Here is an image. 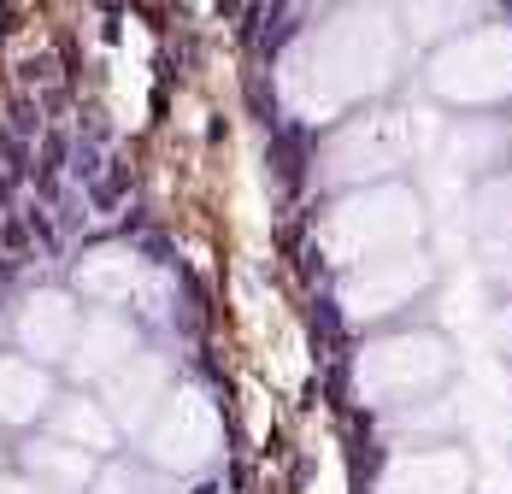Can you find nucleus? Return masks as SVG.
I'll use <instances>...</instances> for the list:
<instances>
[{
    "label": "nucleus",
    "mask_w": 512,
    "mask_h": 494,
    "mask_svg": "<svg viewBox=\"0 0 512 494\" xmlns=\"http://www.w3.org/2000/svg\"><path fill=\"white\" fill-rule=\"evenodd\" d=\"M24 465H30V471L42 477V489H53V494H59V483H65V489H83V483L95 477V471H89V453L71 447V442H59V453H53V442H36L24 453Z\"/></svg>",
    "instance_id": "39448f33"
},
{
    "label": "nucleus",
    "mask_w": 512,
    "mask_h": 494,
    "mask_svg": "<svg viewBox=\"0 0 512 494\" xmlns=\"http://www.w3.org/2000/svg\"><path fill=\"white\" fill-rule=\"evenodd\" d=\"M48 400V383L30 365H0V418L6 424H30Z\"/></svg>",
    "instance_id": "423d86ee"
},
{
    "label": "nucleus",
    "mask_w": 512,
    "mask_h": 494,
    "mask_svg": "<svg viewBox=\"0 0 512 494\" xmlns=\"http://www.w3.org/2000/svg\"><path fill=\"white\" fill-rule=\"evenodd\" d=\"M53 430H59L71 447H83V453H101V447H112V424H106V412H95L89 400H71V406H59Z\"/></svg>",
    "instance_id": "0eeeda50"
},
{
    "label": "nucleus",
    "mask_w": 512,
    "mask_h": 494,
    "mask_svg": "<svg viewBox=\"0 0 512 494\" xmlns=\"http://www.w3.org/2000/svg\"><path fill=\"white\" fill-rule=\"evenodd\" d=\"M101 494H159V477L136 471V465H112L101 477Z\"/></svg>",
    "instance_id": "6e6552de"
},
{
    "label": "nucleus",
    "mask_w": 512,
    "mask_h": 494,
    "mask_svg": "<svg viewBox=\"0 0 512 494\" xmlns=\"http://www.w3.org/2000/svg\"><path fill=\"white\" fill-rule=\"evenodd\" d=\"M483 42H489V36H483ZM483 42L454 48V53H465V65H471V71L442 83L448 95H465V100H501V95H512V36H495L489 59H483Z\"/></svg>",
    "instance_id": "20e7f679"
},
{
    "label": "nucleus",
    "mask_w": 512,
    "mask_h": 494,
    "mask_svg": "<svg viewBox=\"0 0 512 494\" xmlns=\"http://www.w3.org/2000/svg\"><path fill=\"white\" fill-rule=\"evenodd\" d=\"M454 359L436 336H395L359 359V395L371 406H418L448 383Z\"/></svg>",
    "instance_id": "f257e3e1"
},
{
    "label": "nucleus",
    "mask_w": 512,
    "mask_h": 494,
    "mask_svg": "<svg viewBox=\"0 0 512 494\" xmlns=\"http://www.w3.org/2000/svg\"><path fill=\"white\" fill-rule=\"evenodd\" d=\"M0 494H53V489H42V483H0Z\"/></svg>",
    "instance_id": "1a4fd4ad"
},
{
    "label": "nucleus",
    "mask_w": 512,
    "mask_h": 494,
    "mask_svg": "<svg viewBox=\"0 0 512 494\" xmlns=\"http://www.w3.org/2000/svg\"><path fill=\"white\" fill-rule=\"evenodd\" d=\"M377 494H471V459L454 442H412L389 453Z\"/></svg>",
    "instance_id": "f03ea898"
},
{
    "label": "nucleus",
    "mask_w": 512,
    "mask_h": 494,
    "mask_svg": "<svg viewBox=\"0 0 512 494\" xmlns=\"http://www.w3.org/2000/svg\"><path fill=\"white\" fill-rule=\"evenodd\" d=\"M501 347L512 353V312H501Z\"/></svg>",
    "instance_id": "9d476101"
},
{
    "label": "nucleus",
    "mask_w": 512,
    "mask_h": 494,
    "mask_svg": "<svg viewBox=\"0 0 512 494\" xmlns=\"http://www.w3.org/2000/svg\"><path fill=\"white\" fill-rule=\"evenodd\" d=\"M212 453H218V418L206 395H177L148 430V459L165 471H201Z\"/></svg>",
    "instance_id": "7ed1b4c3"
}]
</instances>
